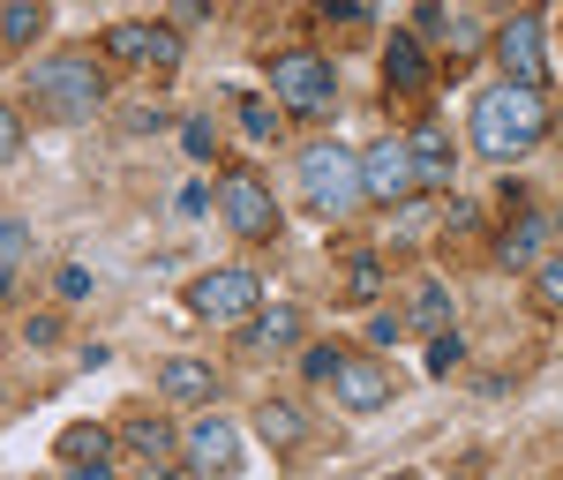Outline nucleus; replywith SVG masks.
<instances>
[{
	"label": "nucleus",
	"mask_w": 563,
	"mask_h": 480,
	"mask_svg": "<svg viewBox=\"0 0 563 480\" xmlns=\"http://www.w3.org/2000/svg\"><path fill=\"white\" fill-rule=\"evenodd\" d=\"M549 135V98L541 90H519V83H488L474 98V150L481 158H526L533 143Z\"/></svg>",
	"instance_id": "obj_1"
},
{
	"label": "nucleus",
	"mask_w": 563,
	"mask_h": 480,
	"mask_svg": "<svg viewBox=\"0 0 563 480\" xmlns=\"http://www.w3.org/2000/svg\"><path fill=\"white\" fill-rule=\"evenodd\" d=\"M23 98L38 105L45 121H90L106 105V76H98V60H84V53H53V60H38L23 76Z\"/></svg>",
	"instance_id": "obj_2"
},
{
	"label": "nucleus",
	"mask_w": 563,
	"mask_h": 480,
	"mask_svg": "<svg viewBox=\"0 0 563 480\" xmlns=\"http://www.w3.org/2000/svg\"><path fill=\"white\" fill-rule=\"evenodd\" d=\"M301 203L323 211V219H346L361 203V158L339 150V143H308L301 150Z\"/></svg>",
	"instance_id": "obj_3"
},
{
	"label": "nucleus",
	"mask_w": 563,
	"mask_h": 480,
	"mask_svg": "<svg viewBox=\"0 0 563 480\" xmlns=\"http://www.w3.org/2000/svg\"><path fill=\"white\" fill-rule=\"evenodd\" d=\"M188 308H196L203 323H241V331H249L263 315V278L241 270V263H233V270H203V278L188 286Z\"/></svg>",
	"instance_id": "obj_4"
},
{
	"label": "nucleus",
	"mask_w": 563,
	"mask_h": 480,
	"mask_svg": "<svg viewBox=\"0 0 563 480\" xmlns=\"http://www.w3.org/2000/svg\"><path fill=\"white\" fill-rule=\"evenodd\" d=\"M271 90H278V105H286V113H323L339 83H331V60H323V53L294 45V53H278V60H271Z\"/></svg>",
	"instance_id": "obj_5"
},
{
	"label": "nucleus",
	"mask_w": 563,
	"mask_h": 480,
	"mask_svg": "<svg viewBox=\"0 0 563 480\" xmlns=\"http://www.w3.org/2000/svg\"><path fill=\"white\" fill-rule=\"evenodd\" d=\"M541 31H549V15L541 8H519L504 31H496V60H504V83L519 90H541V76H549V60H541Z\"/></svg>",
	"instance_id": "obj_6"
},
{
	"label": "nucleus",
	"mask_w": 563,
	"mask_h": 480,
	"mask_svg": "<svg viewBox=\"0 0 563 480\" xmlns=\"http://www.w3.org/2000/svg\"><path fill=\"white\" fill-rule=\"evenodd\" d=\"M218 219L233 225L241 241H271L278 233V203H271V188L256 174H225L218 180Z\"/></svg>",
	"instance_id": "obj_7"
},
{
	"label": "nucleus",
	"mask_w": 563,
	"mask_h": 480,
	"mask_svg": "<svg viewBox=\"0 0 563 480\" xmlns=\"http://www.w3.org/2000/svg\"><path fill=\"white\" fill-rule=\"evenodd\" d=\"M421 180H413V150H406V135H384V143H368L361 150V196L368 203H406Z\"/></svg>",
	"instance_id": "obj_8"
},
{
	"label": "nucleus",
	"mask_w": 563,
	"mask_h": 480,
	"mask_svg": "<svg viewBox=\"0 0 563 480\" xmlns=\"http://www.w3.org/2000/svg\"><path fill=\"white\" fill-rule=\"evenodd\" d=\"M106 53L135 60V68H180V23H113Z\"/></svg>",
	"instance_id": "obj_9"
},
{
	"label": "nucleus",
	"mask_w": 563,
	"mask_h": 480,
	"mask_svg": "<svg viewBox=\"0 0 563 480\" xmlns=\"http://www.w3.org/2000/svg\"><path fill=\"white\" fill-rule=\"evenodd\" d=\"M180 458H188L196 473H233V466H241V428L203 413V421H196V428L180 436Z\"/></svg>",
	"instance_id": "obj_10"
},
{
	"label": "nucleus",
	"mask_w": 563,
	"mask_h": 480,
	"mask_svg": "<svg viewBox=\"0 0 563 480\" xmlns=\"http://www.w3.org/2000/svg\"><path fill=\"white\" fill-rule=\"evenodd\" d=\"M331 391H339V405H353V413H376V405H390V368H384V360L346 353L339 376H331Z\"/></svg>",
	"instance_id": "obj_11"
},
{
	"label": "nucleus",
	"mask_w": 563,
	"mask_h": 480,
	"mask_svg": "<svg viewBox=\"0 0 563 480\" xmlns=\"http://www.w3.org/2000/svg\"><path fill=\"white\" fill-rule=\"evenodd\" d=\"M301 331H308V315H301V308L271 301V308L256 315V323L241 331V346H249V353H286V346H301Z\"/></svg>",
	"instance_id": "obj_12"
},
{
	"label": "nucleus",
	"mask_w": 563,
	"mask_h": 480,
	"mask_svg": "<svg viewBox=\"0 0 563 480\" xmlns=\"http://www.w3.org/2000/svg\"><path fill=\"white\" fill-rule=\"evenodd\" d=\"M406 150H413V180L421 188H443L451 180V135H443V121H413Z\"/></svg>",
	"instance_id": "obj_13"
},
{
	"label": "nucleus",
	"mask_w": 563,
	"mask_h": 480,
	"mask_svg": "<svg viewBox=\"0 0 563 480\" xmlns=\"http://www.w3.org/2000/svg\"><path fill=\"white\" fill-rule=\"evenodd\" d=\"M384 83L406 90V98L429 83V53H421V38H413V31H390V38H384Z\"/></svg>",
	"instance_id": "obj_14"
},
{
	"label": "nucleus",
	"mask_w": 563,
	"mask_h": 480,
	"mask_svg": "<svg viewBox=\"0 0 563 480\" xmlns=\"http://www.w3.org/2000/svg\"><path fill=\"white\" fill-rule=\"evenodd\" d=\"M158 391L180 398V405H211L218 398V368L211 360H166V368H158Z\"/></svg>",
	"instance_id": "obj_15"
},
{
	"label": "nucleus",
	"mask_w": 563,
	"mask_h": 480,
	"mask_svg": "<svg viewBox=\"0 0 563 480\" xmlns=\"http://www.w3.org/2000/svg\"><path fill=\"white\" fill-rule=\"evenodd\" d=\"M121 443H129L143 466H158V473L174 466V450H180V436L166 428V421H129V428H121Z\"/></svg>",
	"instance_id": "obj_16"
},
{
	"label": "nucleus",
	"mask_w": 563,
	"mask_h": 480,
	"mask_svg": "<svg viewBox=\"0 0 563 480\" xmlns=\"http://www.w3.org/2000/svg\"><path fill=\"white\" fill-rule=\"evenodd\" d=\"M106 458H113V436H106L98 421H84V428L60 436V466H68V473H90V466H106Z\"/></svg>",
	"instance_id": "obj_17"
},
{
	"label": "nucleus",
	"mask_w": 563,
	"mask_h": 480,
	"mask_svg": "<svg viewBox=\"0 0 563 480\" xmlns=\"http://www.w3.org/2000/svg\"><path fill=\"white\" fill-rule=\"evenodd\" d=\"M541 241H549V219H519L504 241H496L504 270H533V263H541Z\"/></svg>",
	"instance_id": "obj_18"
},
{
	"label": "nucleus",
	"mask_w": 563,
	"mask_h": 480,
	"mask_svg": "<svg viewBox=\"0 0 563 480\" xmlns=\"http://www.w3.org/2000/svg\"><path fill=\"white\" fill-rule=\"evenodd\" d=\"M263 443H278V450H294V443L308 436V421H301V405H286V398H263Z\"/></svg>",
	"instance_id": "obj_19"
},
{
	"label": "nucleus",
	"mask_w": 563,
	"mask_h": 480,
	"mask_svg": "<svg viewBox=\"0 0 563 480\" xmlns=\"http://www.w3.org/2000/svg\"><path fill=\"white\" fill-rule=\"evenodd\" d=\"M31 38H45V8H38V0L0 8V45H31Z\"/></svg>",
	"instance_id": "obj_20"
},
{
	"label": "nucleus",
	"mask_w": 563,
	"mask_h": 480,
	"mask_svg": "<svg viewBox=\"0 0 563 480\" xmlns=\"http://www.w3.org/2000/svg\"><path fill=\"white\" fill-rule=\"evenodd\" d=\"M413 323H421L429 338H443V331H451V293H443V286H421V293H413Z\"/></svg>",
	"instance_id": "obj_21"
},
{
	"label": "nucleus",
	"mask_w": 563,
	"mask_h": 480,
	"mask_svg": "<svg viewBox=\"0 0 563 480\" xmlns=\"http://www.w3.org/2000/svg\"><path fill=\"white\" fill-rule=\"evenodd\" d=\"M346 293H353V301H376V293H384V263L361 256V263L346 270Z\"/></svg>",
	"instance_id": "obj_22"
},
{
	"label": "nucleus",
	"mask_w": 563,
	"mask_h": 480,
	"mask_svg": "<svg viewBox=\"0 0 563 480\" xmlns=\"http://www.w3.org/2000/svg\"><path fill=\"white\" fill-rule=\"evenodd\" d=\"M459 360H466V338H459V331H443V338H429V376H451Z\"/></svg>",
	"instance_id": "obj_23"
},
{
	"label": "nucleus",
	"mask_w": 563,
	"mask_h": 480,
	"mask_svg": "<svg viewBox=\"0 0 563 480\" xmlns=\"http://www.w3.org/2000/svg\"><path fill=\"white\" fill-rule=\"evenodd\" d=\"M241 135H249V143H271V135H278V113H271L263 98H249V105H241Z\"/></svg>",
	"instance_id": "obj_24"
},
{
	"label": "nucleus",
	"mask_w": 563,
	"mask_h": 480,
	"mask_svg": "<svg viewBox=\"0 0 563 480\" xmlns=\"http://www.w3.org/2000/svg\"><path fill=\"white\" fill-rule=\"evenodd\" d=\"M339 360H346L339 346H308L301 353V376H308V383H331V376H339Z\"/></svg>",
	"instance_id": "obj_25"
},
{
	"label": "nucleus",
	"mask_w": 563,
	"mask_h": 480,
	"mask_svg": "<svg viewBox=\"0 0 563 480\" xmlns=\"http://www.w3.org/2000/svg\"><path fill=\"white\" fill-rule=\"evenodd\" d=\"M533 286H541V301L563 315V256H556V263H541V270H533Z\"/></svg>",
	"instance_id": "obj_26"
},
{
	"label": "nucleus",
	"mask_w": 563,
	"mask_h": 480,
	"mask_svg": "<svg viewBox=\"0 0 563 480\" xmlns=\"http://www.w3.org/2000/svg\"><path fill=\"white\" fill-rule=\"evenodd\" d=\"M53 286H60V301H90V270H84V263H68Z\"/></svg>",
	"instance_id": "obj_27"
},
{
	"label": "nucleus",
	"mask_w": 563,
	"mask_h": 480,
	"mask_svg": "<svg viewBox=\"0 0 563 480\" xmlns=\"http://www.w3.org/2000/svg\"><path fill=\"white\" fill-rule=\"evenodd\" d=\"M180 143H188L196 158H211V150H218V129H211V121H188V129H180Z\"/></svg>",
	"instance_id": "obj_28"
},
{
	"label": "nucleus",
	"mask_w": 563,
	"mask_h": 480,
	"mask_svg": "<svg viewBox=\"0 0 563 480\" xmlns=\"http://www.w3.org/2000/svg\"><path fill=\"white\" fill-rule=\"evenodd\" d=\"M15 150H23V121H15V113H8V105H0V166H8V158H15Z\"/></svg>",
	"instance_id": "obj_29"
},
{
	"label": "nucleus",
	"mask_w": 563,
	"mask_h": 480,
	"mask_svg": "<svg viewBox=\"0 0 563 480\" xmlns=\"http://www.w3.org/2000/svg\"><path fill=\"white\" fill-rule=\"evenodd\" d=\"M398 331H406V323H398V315H390V308H384V315H368V346H390V338H398Z\"/></svg>",
	"instance_id": "obj_30"
},
{
	"label": "nucleus",
	"mask_w": 563,
	"mask_h": 480,
	"mask_svg": "<svg viewBox=\"0 0 563 480\" xmlns=\"http://www.w3.org/2000/svg\"><path fill=\"white\" fill-rule=\"evenodd\" d=\"M23 331H31V346H53V338H60V323H53V315H31Z\"/></svg>",
	"instance_id": "obj_31"
},
{
	"label": "nucleus",
	"mask_w": 563,
	"mask_h": 480,
	"mask_svg": "<svg viewBox=\"0 0 563 480\" xmlns=\"http://www.w3.org/2000/svg\"><path fill=\"white\" fill-rule=\"evenodd\" d=\"M435 31H443V8H435V0H429V8L413 15V38H435Z\"/></svg>",
	"instance_id": "obj_32"
},
{
	"label": "nucleus",
	"mask_w": 563,
	"mask_h": 480,
	"mask_svg": "<svg viewBox=\"0 0 563 480\" xmlns=\"http://www.w3.org/2000/svg\"><path fill=\"white\" fill-rule=\"evenodd\" d=\"M23 241H31V233H23V225H15V219H0V256H15V248H23Z\"/></svg>",
	"instance_id": "obj_33"
},
{
	"label": "nucleus",
	"mask_w": 563,
	"mask_h": 480,
	"mask_svg": "<svg viewBox=\"0 0 563 480\" xmlns=\"http://www.w3.org/2000/svg\"><path fill=\"white\" fill-rule=\"evenodd\" d=\"M68 480H113V466H90V473H68Z\"/></svg>",
	"instance_id": "obj_34"
},
{
	"label": "nucleus",
	"mask_w": 563,
	"mask_h": 480,
	"mask_svg": "<svg viewBox=\"0 0 563 480\" xmlns=\"http://www.w3.org/2000/svg\"><path fill=\"white\" fill-rule=\"evenodd\" d=\"M390 480H406V473H390Z\"/></svg>",
	"instance_id": "obj_35"
}]
</instances>
